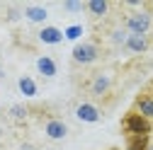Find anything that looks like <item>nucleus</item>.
<instances>
[{
    "instance_id": "f257e3e1",
    "label": "nucleus",
    "mask_w": 153,
    "mask_h": 150,
    "mask_svg": "<svg viewBox=\"0 0 153 150\" xmlns=\"http://www.w3.org/2000/svg\"><path fill=\"white\" fill-rule=\"evenodd\" d=\"M122 128H124L126 136H151L153 133V121L143 119L136 111H129L122 119Z\"/></svg>"
},
{
    "instance_id": "f03ea898",
    "label": "nucleus",
    "mask_w": 153,
    "mask_h": 150,
    "mask_svg": "<svg viewBox=\"0 0 153 150\" xmlns=\"http://www.w3.org/2000/svg\"><path fill=\"white\" fill-rule=\"evenodd\" d=\"M151 27H153L151 12H143V10H141V12H131V15L124 17V29H126V34H148Z\"/></svg>"
},
{
    "instance_id": "7ed1b4c3",
    "label": "nucleus",
    "mask_w": 153,
    "mask_h": 150,
    "mask_svg": "<svg viewBox=\"0 0 153 150\" xmlns=\"http://www.w3.org/2000/svg\"><path fill=\"white\" fill-rule=\"evenodd\" d=\"M71 56H73V61L78 65H90V63H95L100 58V49H97V44H92V41H78L73 46Z\"/></svg>"
},
{
    "instance_id": "20e7f679",
    "label": "nucleus",
    "mask_w": 153,
    "mask_h": 150,
    "mask_svg": "<svg viewBox=\"0 0 153 150\" xmlns=\"http://www.w3.org/2000/svg\"><path fill=\"white\" fill-rule=\"evenodd\" d=\"M75 119L83 121V124H97L102 119V111L92 102H80L78 107H75Z\"/></svg>"
},
{
    "instance_id": "39448f33",
    "label": "nucleus",
    "mask_w": 153,
    "mask_h": 150,
    "mask_svg": "<svg viewBox=\"0 0 153 150\" xmlns=\"http://www.w3.org/2000/svg\"><path fill=\"white\" fill-rule=\"evenodd\" d=\"M124 49L129 53H146L151 49V36L148 34H129L124 41Z\"/></svg>"
},
{
    "instance_id": "423d86ee",
    "label": "nucleus",
    "mask_w": 153,
    "mask_h": 150,
    "mask_svg": "<svg viewBox=\"0 0 153 150\" xmlns=\"http://www.w3.org/2000/svg\"><path fill=\"white\" fill-rule=\"evenodd\" d=\"M36 39H39L42 44H46V46H56V44H61V41H63V29L53 27V24H46V27L39 29Z\"/></svg>"
},
{
    "instance_id": "0eeeda50",
    "label": "nucleus",
    "mask_w": 153,
    "mask_h": 150,
    "mask_svg": "<svg viewBox=\"0 0 153 150\" xmlns=\"http://www.w3.org/2000/svg\"><path fill=\"white\" fill-rule=\"evenodd\" d=\"M109 90H112V75L109 73H97L90 82V92L95 97H105Z\"/></svg>"
},
{
    "instance_id": "6e6552de",
    "label": "nucleus",
    "mask_w": 153,
    "mask_h": 150,
    "mask_svg": "<svg viewBox=\"0 0 153 150\" xmlns=\"http://www.w3.org/2000/svg\"><path fill=\"white\" fill-rule=\"evenodd\" d=\"M44 133H46V138H51V140H63V138L68 136V126H66V121H61V119H49L46 126H44Z\"/></svg>"
},
{
    "instance_id": "1a4fd4ad",
    "label": "nucleus",
    "mask_w": 153,
    "mask_h": 150,
    "mask_svg": "<svg viewBox=\"0 0 153 150\" xmlns=\"http://www.w3.org/2000/svg\"><path fill=\"white\" fill-rule=\"evenodd\" d=\"M22 17L27 22H32V24H44L49 20V10L44 5H27L22 10Z\"/></svg>"
},
{
    "instance_id": "9d476101",
    "label": "nucleus",
    "mask_w": 153,
    "mask_h": 150,
    "mask_svg": "<svg viewBox=\"0 0 153 150\" xmlns=\"http://www.w3.org/2000/svg\"><path fill=\"white\" fill-rule=\"evenodd\" d=\"M36 73L42 75V78H56V73H59V65L51 56H39L36 58Z\"/></svg>"
},
{
    "instance_id": "9b49d317",
    "label": "nucleus",
    "mask_w": 153,
    "mask_h": 150,
    "mask_svg": "<svg viewBox=\"0 0 153 150\" xmlns=\"http://www.w3.org/2000/svg\"><path fill=\"white\" fill-rule=\"evenodd\" d=\"M134 111H136V114H141L143 119L153 121V95H151V92L136 97V109H134Z\"/></svg>"
},
{
    "instance_id": "f8f14e48",
    "label": "nucleus",
    "mask_w": 153,
    "mask_h": 150,
    "mask_svg": "<svg viewBox=\"0 0 153 150\" xmlns=\"http://www.w3.org/2000/svg\"><path fill=\"white\" fill-rule=\"evenodd\" d=\"M17 90H20L22 97H36V82L29 75H22V78L17 80Z\"/></svg>"
},
{
    "instance_id": "ddd939ff",
    "label": "nucleus",
    "mask_w": 153,
    "mask_h": 150,
    "mask_svg": "<svg viewBox=\"0 0 153 150\" xmlns=\"http://www.w3.org/2000/svg\"><path fill=\"white\" fill-rule=\"evenodd\" d=\"M85 10L92 15V17H105L109 12V3L107 0H88L85 3Z\"/></svg>"
},
{
    "instance_id": "4468645a",
    "label": "nucleus",
    "mask_w": 153,
    "mask_h": 150,
    "mask_svg": "<svg viewBox=\"0 0 153 150\" xmlns=\"http://www.w3.org/2000/svg\"><path fill=\"white\" fill-rule=\"evenodd\" d=\"M151 136H126V150H148Z\"/></svg>"
},
{
    "instance_id": "2eb2a0df",
    "label": "nucleus",
    "mask_w": 153,
    "mask_h": 150,
    "mask_svg": "<svg viewBox=\"0 0 153 150\" xmlns=\"http://www.w3.org/2000/svg\"><path fill=\"white\" fill-rule=\"evenodd\" d=\"M83 34H85L83 24H68L63 29V41H78V39H83Z\"/></svg>"
},
{
    "instance_id": "dca6fc26",
    "label": "nucleus",
    "mask_w": 153,
    "mask_h": 150,
    "mask_svg": "<svg viewBox=\"0 0 153 150\" xmlns=\"http://www.w3.org/2000/svg\"><path fill=\"white\" fill-rule=\"evenodd\" d=\"M126 36H129V34H126V29H124V27H117V29L109 34V41H112V44H117V46H124Z\"/></svg>"
},
{
    "instance_id": "f3484780",
    "label": "nucleus",
    "mask_w": 153,
    "mask_h": 150,
    "mask_svg": "<svg viewBox=\"0 0 153 150\" xmlns=\"http://www.w3.org/2000/svg\"><path fill=\"white\" fill-rule=\"evenodd\" d=\"M27 107H22V104H15V107H10V116L15 119V121H25L27 119Z\"/></svg>"
},
{
    "instance_id": "a211bd4d",
    "label": "nucleus",
    "mask_w": 153,
    "mask_h": 150,
    "mask_svg": "<svg viewBox=\"0 0 153 150\" xmlns=\"http://www.w3.org/2000/svg\"><path fill=\"white\" fill-rule=\"evenodd\" d=\"M63 10L66 12H80V10H85V3H80V0H66Z\"/></svg>"
},
{
    "instance_id": "6ab92c4d",
    "label": "nucleus",
    "mask_w": 153,
    "mask_h": 150,
    "mask_svg": "<svg viewBox=\"0 0 153 150\" xmlns=\"http://www.w3.org/2000/svg\"><path fill=\"white\" fill-rule=\"evenodd\" d=\"M20 15H22V12L17 10V7H10V10H7V20H10V22H17V20H20Z\"/></svg>"
},
{
    "instance_id": "aec40b11",
    "label": "nucleus",
    "mask_w": 153,
    "mask_h": 150,
    "mask_svg": "<svg viewBox=\"0 0 153 150\" xmlns=\"http://www.w3.org/2000/svg\"><path fill=\"white\" fill-rule=\"evenodd\" d=\"M20 150H34V145H29V143H25V145H22Z\"/></svg>"
},
{
    "instance_id": "412c9836",
    "label": "nucleus",
    "mask_w": 153,
    "mask_h": 150,
    "mask_svg": "<svg viewBox=\"0 0 153 150\" xmlns=\"http://www.w3.org/2000/svg\"><path fill=\"white\" fill-rule=\"evenodd\" d=\"M148 150H153V143H148Z\"/></svg>"
},
{
    "instance_id": "4be33fe9",
    "label": "nucleus",
    "mask_w": 153,
    "mask_h": 150,
    "mask_svg": "<svg viewBox=\"0 0 153 150\" xmlns=\"http://www.w3.org/2000/svg\"><path fill=\"white\" fill-rule=\"evenodd\" d=\"M0 75H3V68H0Z\"/></svg>"
}]
</instances>
